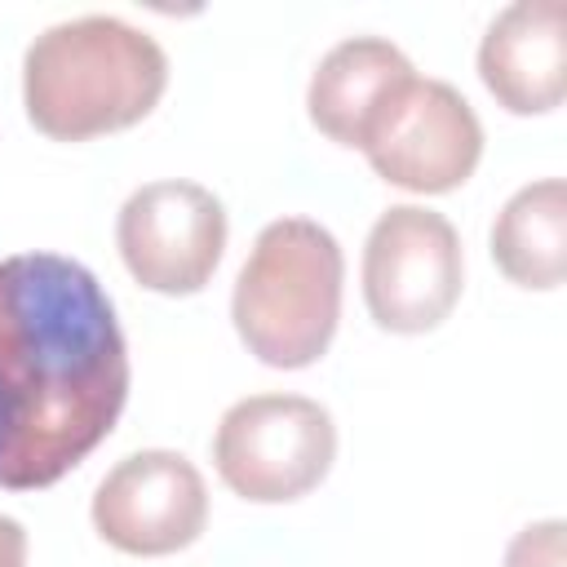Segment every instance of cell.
Instances as JSON below:
<instances>
[{
    "instance_id": "8",
    "label": "cell",
    "mask_w": 567,
    "mask_h": 567,
    "mask_svg": "<svg viewBox=\"0 0 567 567\" xmlns=\"http://www.w3.org/2000/svg\"><path fill=\"white\" fill-rule=\"evenodd\" d=\"M208 523L204 474L168 447H146L124 456L93 492L97 536L137 558H164L199 540Z\"/></svg>"
},
{
    "instance_id": "10",
    "label": "cell",
    "mask_w": 567,
    "mask_h": 567,
    "mask_svg": "<svg viewBox=\"0 0 567 567\" xmlns=\"http://www.w3.org/2000/svg\"><path fill=\"white\" fill-rule=\"evenodd\" d=\"M412 75H416L412 62L390 40L350 35L332 44L310 75V89H306L310 124L337 146L363 151L368 133L377 128V120L385 115V106L399 97V89Z\"/></svg>"
},
{
    "instance_id": "13",
    "label": "cell",
    "mask_w": 567,
    "mask_h": 567,
    "mask_svg": "<svg viewBox=\"0 0 567 567\" xmlns=\"http://www.w3.org/2000/svg\"><path fill=\"white\" fill-rule=\"evenodd\" d=\"M0 567H27V532L18 518L0 514Z\"/></svg>"
},
{
    "instance_id": "3",
    "label": "cell",
    "mask_w": 567,
    "mask_h": 567,
    "mask_svg": "<svg viewBox=\"0 0 567 567\" xmlns=\"http://www.w3.org/2000/svg\"><path fill=\"white\" fill-rule=\"evenodd\" d=\"M346 257L328 226L310 217L270 221L230 297V319L248 354L266 368H310L332 346L341 319Z\"/></svg>"
},
{
    "instance_id": "12",
    "label": "cell",
    "mask_w": 567,
    "mask_h": 567,
    "mask_svg": "<svg viewBox=\"0 0 567 567\" xmlns=\"http://www.w3.org/2000/svg\"><path fill=\"white\" fill-rule=\"evenodd\" d=\"M563 523L558 518H545V523H532L523 527L509 549H505V567H563L567 554H563Z\"/></svg>"
},
{
    "instance_id": "5",
    "label": "cell",
    "mask_w": 567,
    "mask_h": 567,
    "mask_svg": "<svg viewBox=\"0 0 567 567\" xmlns=\"http://www.w3.org/2000/svg\"><path fill=\"white\" fill-rule=\"evenodd\" d=\"M465 284L456 226L421 204H394L377 217L363 244V301L385 332L439 328Z\"/></svg>"
},
{
    "instance_id": "2",
    "label": "cell",
    "mask_w": 567,
    "mask_h": 567,
    "mask_svg": "<svg viewBox=\"0 0 567 567\" xmlns=\"http://www.w3.org/2000/svg\"><path fill=\"white\" fill-rule=\"evenodd\" d=\"M168 89L164 49L124 18L89 13L40 31L22 58L27 120L53 142H89L146 120Z\"/></svg>"
},
{
    "instance_id": "7",
    "label": "cell",
    "mask_w": 567,
    "mask_h": 567,
    "mask_svg": "<svg viewBox=\"0 0 567 567\" xmlns=\"http://www.w3.org/2000/svg\"><path fill=\"white\" fill-rule=\"evenodd\" d=\"M115 244L142 288L190 297L226 252V208L199 182H146L124 199Z\"/></svg>"
},
{
    "instance_id": "11",
    "label": "cell",
    "mask_w": 567,
    "mask_h": 567,
    "mask_svg": "<svg viewBox=\"0 0 567 567\" xmlns=\"http://www.w3.org/2000/svg\"><path fill=\"white\" fill-rule=\"evenodd\" d=\"M492 261L518 284L549 292L567 275V186L563 177L532 182L509 195L492 221Z\"/></svg>"
},
{
    "instance_id": "4",
    "label": "cell",
    "mask_w": 567,
    "mask_h": 567,
    "mask_svg": "<svg viewBox=\"0 0 567 567\" xmlns=\"http://www.w3.org/2000/svg\"><path fill=\"white\" fill-rule=\"evenodd\" d=\"M337 461V425L323 403L301 394H248L230 403L213 434L221 483L257 505L315 492Z\"/></svg>"
},
{
    "instance_id": "6",
    "label": "cell",
    "mask_w": 567,
    "mask_h": 567,
    "mask_svg": "<svg viewBox=\"0 0 567 567\" xmlns=\"http://www.w3.org/2000/svg\"><path fill=\"white\" fill-rule=\"evenodd\" d=\"M372 173L412 195H443L470 182L483 159V124L447 80L412 75L363 142Z\"/></svg>"
},
{
    "instance_id": "9",
    "label": "cell",
    "mask_w": 567,
    "mask_h": 567,
    "mask_svg": "<svg viewBox=\"0 0 567 567\" xmlns=\"http://www.w3.org/2000/svg\"><path fill=\"white\" fill-rule=\"evenodd\" d=\"M487 93L514 115H545L567 93V4L518 0L487 27L478 44Z\"/></svg>"
},
{
    "instance_id": "1",
    "label": "cell",
    "mask_w": 567,
    "mask_h": 567,
    "mask_svg": "<svg viewBox=\"0 0 567 567\" xmlns=\"http://www.w3.org/2000/svg\"><path fill=\"white\" fill-rule=\"evenodd\" d=\"M128 346L97 275L58 252L0 261V487L66 478L115 430Z\"/></svg>"
}]
</instances>
